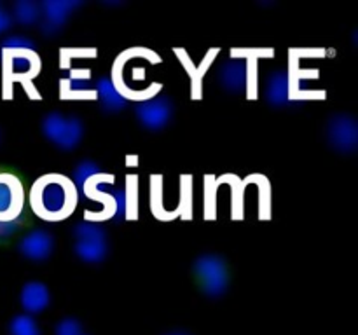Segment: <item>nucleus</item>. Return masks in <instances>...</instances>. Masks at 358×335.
<instances>
[{"mask_svg": "<svg viewBox=\"0 0 358 335\" xmlns=\"http://www.w3.org/2000/svg\"><path fill=\"white\" fill-rule=\"evenodd\" d=\"M77 202L79 201L72 180L58 173L38 178L30 192L31 209L48 222H58L70 216Z\"/></svg>", "mask_w": 358, "mask_h": 335, "instance_id": "f257e3e1", "label": "nucleus"}, {"mask_svg": "<svg viewBox=\"0 0 358 335\" xmlns=\"http://www.w3.org/2000/svg\"><path fill=\"white\" fill-rule=\"evenodd\" d=\"M0 63L3 68V96L10 100L13 96V84L21 82L31 84V79L41 72V58L37 51L17 49V51L0 52Z\"/></svg>", "mask_w": 358, "mask_h": 335, "instance_id": "f03ea898", "label": "nucleus"}, {"mask_svg": "<svg viewBox=\"0 0 358 335\" xmlns=\"http://www.w3.org/2000/svg\"><path fill=\"white\" fill-rule=\"evenodd\" d=\"M42 135L62 150H73L79 147L84 136V122L76 115L65 117L59 112H49L42 119Z\"/></svg>", "mask_w": 358, "mask_h": 335, "instance_id": "7ed1b4c3", "label": "nucleus"}, {"mask_svg": "<svg viewBox=\"0 0 358 335\" xmlns=\"http://www.w3.org/2000/svg\"><path fill=\"white\" fill-rule=\"evenodd\" d=\"M192 271L203 292L212 299H219L229 288V271L226 260L220 255H199L192 264Z\"/></svg>", "mask_w": 358, "mask_h": 335, "instance_id": "20e7f679", "label": "nucleus"}, {"mask_svg": "<svg viewBox=\"0 0 358 335\" xmlns=\"http://www.w3.org/2000/svg\"><path fill=\"white\" fill-rule=\"evenodd\" d=\"M136 119L149 131H161L173 119V101L166 94H156L154 98L135 103Z\"/></svg>", "mask_w": 358, "mask_h": 335, "instance_id": "39448f33", "label": "nucleus"}, {"mask_svg": "<svg viewBox=\"0 0 358 335\" xmlns=\"http://www.w3.org/2000/svg\"><path fill=\"white\" fill-rule=\"evenodd\" d=\"M327 142L336 152L353 154L358 147V124L355 119L348 114H336L329 119Z\"/></svg>", "mask_w": 358, "mask_h": 335, "instance_id": "423d86ee", "label": "nucleus"}, {"mask_svg": "<svg viewBox=\"0 0 358 335\" xmlns=\"http://www.w3.org/2000/svg\"><path fill=\"white\" fill-rule=\"evenodd\" d=\"M124 187H114L112 185L108 188L112 201H114V220L115 223H121L124 220H136L138 218V198H136V191H138V178L135 174H129L126 178Z\"/></svg>", "mask_w": 358, "mask_h": 335, "instance_id": "0eeeda50", "label": "nucleus"}, {"mask_svg": "<svg viewBox=\"0 0 358 335\" xmlns=\"http://www.w3.org/2000/svg\"><path fill=\"white\" fill-rule=\"evenodd\" d=\"M83 3L84 2H79V0H45V2H42V35L55 37L56 34H59L69 17L72 16L73 9L80 7Z\"/></svg>", "mask_w": 358, "mask_h": 335, "instance_id": "6e6552de", "label": "nucleus"}, {"mask_svg": "<svg viewBox=\"0 0 358 335\" xmlns=\"http://www.w3.org/2000/svg\"><path fill=\"white\" fill-rule=\"evenodd\" d=\"M23 211V185L14 174L0 173V220L16 218Z\"/></svg>", "mask_w": 358, "mask_h": 335, "instance_id": "1a4fd4ad", "label": "nucleus"}, {"mask_svg": "<svg viewBox=\"0 0 358 335\" xmlns=\"http://www.w3.org/2000/svg\"><path fill=\"white\" fill-rule=\"evenodd\" d=\"M248 59H227L217 70V79L224 91L231 94H241L248 87Z\"/></svg>", "mask_w": 358, "mask_h": 335, "instance_id": "9d476101", "label": "nucleus"}, {"mask_svg": "<svg viewBox=\"0 0 358 335\" xmlns=\"http://www.w3.org/2000/svg\"><path fill=\"white\" fill-rule=\"evenodd\" d=\"M17 250L30 260H48L55 251V236L45 229L30 230L20 239Z\"/></svg>", "mask_w": 358, "mask_h": 335, "instance_id": "9b49d317", "label": "nucleus"}, {"mask_svg": "<svg viewBox=\"0 0 358 335\" xmlns=\"http://www.w3.org/2000/svg\"><path fill=\"white\" fill-rule=\"evenodd\" d=\"M266 101L271 107L283 108L294 105L292 101V79L287 70H273L266 79Z\"/></svg>", "mask_w": 358, "mask_h": 335, "instance_id": "f8f14e48", "label": "nucleus"}, {"mask_svg": "<svg viewBox=\"0 0 358 335\" xmlns=\"http://www.w3.org/2000/svg\"><path fill=\"white\" fill-rule=\"evenodd\" d=\"M62 87V100H96L94 84L91 82L90 72H77V68L70 70L69 79L59 80Z\"/></svg>", "mask_w": 358, "mask_h": 335, "instance_id": "ddd939ff", "label": "nucleus"}, {"mask_svg": "<svg viewBox=\"0 0 358 335\" xmlns=\"http://www.w3.org/2000/svg\"><path fill=\"white\" fill-rule=\"evenodd\" d=\"M94 93H96V100L100 103V108L103 114H117V112L124 110L128 107L129 101L124 96L119 94L115 86L112 84L110 77H100L94 82Z\"/></svg>", "mask_w": 358, "mask_h": 335, "instance_id": "4468645a", "label": "nucleus"}, {"mask_svg": "<svg viewBox=\"0 0 358 335\" xmlns=\"http://www.w3.org/2000/svg\"><path fill=\"white\" fill-rule=\"evenodd\" d=\"M20 302L27 314H38L51 302V292L48 286L41 281H30L21 288Z\"/></svg>", "mask_w": 358, "mask_h": 335, "instance_id": "2eb2a0df", "label": "nucleus"}, {"mask_svg": "<svg viewBox=\"0 0 358 335\" xmlns=\"http://www.w3.org/2000/svg\"><path fill=\"white\" fill-rule=\"evenodd\" d=\"M108 239L107 241H76L73 253L87 264H100L108 257Z\"/></svg>", "mask_w": 358, "mask_h": 335, "instance_id": "dca6fc26", "label": "nucleus"}, {"mask_svg": "<svg viewBox=\"0 0 358 335\" xmlns=\"http://www.w3.org/2000/svg\"><path fill=\"white\" fill-rule=\"evenodd\" d=\"M101 173L100 164L94 163V161H80L76 168H73V174H72V184L76 187L77 192V201H86V195H84V188H86L87 181L91 180L93 177Z\"/></svg>", "mask_w": 358, "mask_h": 335, "instance_id": "f3484780", "label": "nucleus"}, {"mask_svg": "<svg viewBox=\"0 0 358 335\" xmlns=\"http://www.w3.org/2000/svg\"><path fill=\"white\" fill-rule=\"evenodd\" d=\"M13 21L23 27H34L42 20V9L41 3L30 2V0H17L13 6V13H10Z\"/></svg>", "mask_w": 358, "mask_h": 335, "instance_id": "a211bd4d", "label": "nucleus"}, {"mask_svg": "<svg viewBox=\"0 0 358 335\" xmlns=\"http://www.w3.org/2000/svg\"><path fill=\"white\" fill-rule=\"evenodd\" d=\"M72 234L76 241H107L108 234L105 227L96 222H80L72 227Z\"/></svg>", "mask_w": 358, "mask_h": 335, "instance_id": "6ab92c4d", "label": "nucleus"}, {"mask_svg": "<svg viewBox=\"0 0 358 335\" xmlns=\"http://www.w3.org/2000/svg\"><path fill=\"white\" fill-rule=\"evenodd\" d=\"M9 335H41V330L30 314H17L9 323Z\"/></svg>", "mask_w": 358, "mask_h": 335, "instance_id": "aec40b11", "label": "nucleus"}, {"mask_svg": "<svg viewBox=\"0 0 358 335\" xmlns=\"http://www.w3.org/2000/svg\"><path fill=\"white\" fill-rule=\"evenodd\" d=\"M17 49H28V51H37V42L24 35H10L0 42V52L3 51H17Z\"/></svg>", "mask_w": 358, "mask_h": 335, "instance_id": "412c9836", "label": "nucleus"}, {"mask_svg": "<svg viewBox=\"0 0 358 335\" xmlns=\"http://www.w3.org/2000/svg\"><path fill=\"white\" fill-rule=\"evenodd\" d=\"M27 216H24V211L21 215H17L16 218L10 220H0V241H6L9 237H13L16 234V230L20 229L24 223Z\"/></svg>", "mask_w": 358, "mask_h": 335, "instance_id": "4be33fe9", "label": "nucleus"}, {"mask_svg": "<svg viewBox=\"0 0 358 335\" xmlns=\"http://www.w3.org/2000/svg\"><path fill=\"white\" fill-rule=\"evenodd\" d=\"M56 335H86L83 332V325L76 318H63L58 325H56Z\"/></svg>", "mask_w": 358, "mask_h": 335, "instance_id": "5701e85b", "label": "nucleus"}, {"mask_svg": "<svg viewBox=\"0 0 358 335\" xmlns=\"http://www.w3.org/2000/svg\"><path fill=\"white\" fill-rule=\"evenodd\" d=\"M72 58H96V49L80 47V49H62V66L69 65Z\"/></svg>", "mask_w": 358, "mask_h": 335, "instance_id": "b1692460", "label": "nucleus"}, {"mask_svg": "<svg viewBox=\"0 0 358 335\" xmlns=\"http://www.w3.org/2000/svg\"><path fill=\"white\" fill-rule=\"evenodd\" d=\"M13 23L14 21H13V17H10L9 10H6L2 6H0V34L10 30Z\"/></svg>", "mask_w": 358, "mask_h": 335, "instance_id": "393cba45", "label": "nucleus"}, {"mask_svg": "<svg viewBox=\"0 0 358 335\" xmlns=\"http://www.w3.org/2000/svg\"><path fill=\"white\" fill-rule=\"evenodd\" d=\"M166 335H191V334H187V332H182V330H175V332H170V334H166Z\"/></svg>", "mask_w": 358, "mask_h": 335, "instance_id": "a878e982", "label": "nucleus"}]
</instances>
